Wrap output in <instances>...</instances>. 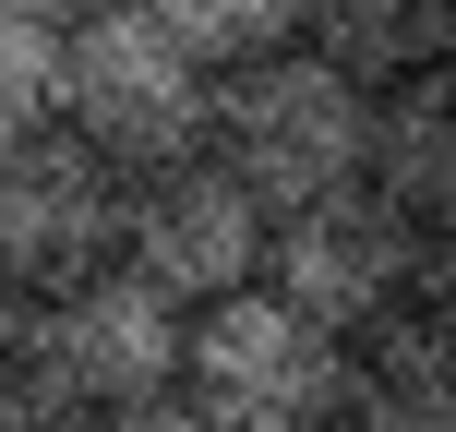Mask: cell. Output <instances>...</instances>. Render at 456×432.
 <instances>
[{"instance_id":"cell-10","label":"cell","mask_w":456,"mask_h":432,"mask_svg":"<svg viewBox=\"0 0 456 432\" xmlns=\"http://www.w3.org/2000/svg\"><path fill=\"white\" fill-rule=\"evenodd\" d=\"M300 37L337 48V61L372 72V85H396V72H420V61L456 48V0H313Z\"/></svg>"},{"instance_id":"cell-11","label":"cell","mask_w":456,"mask_h":432,"mask_svg":"<svg viewBox=\"0 0 456 432\" xmlns=\"http://www.w3.org/2000/svg\"><path fill=\"white\" fill-rule=\"evenodd\" d=\"M61 109H72V12L12 0V12H0V144L48 133Z\"/></svg>"},{"instance_id":"cell-8","label":"cell","mask_w":456,"mask_h":432,"mask_svg":"<svg viewBox=\"0 0 456 432\" xmlns=\"http://www.w3.org/2000/svg\"><path fill=\"white\" fill-rule=\"evenodd\" d=\"M361 432H456V313L409 300L361 337V385H348Z\"/></svg>"},{"instance_id":"cell-4","label":"cell","mask_w":456,"mask_h":432,"mask_svg":"<svg viewBox=\"0 0 456 432\" xmlns=\"http://www.w3.org/2000/svg\"><path fill=\"white\" fill-rule=\"evenodd\" d=\"M61 120L144 181V168L216 144V61L157 0H96V12H72V109Z\"/></svg>"},{"instance_id":"cell-7","label":"cell","mask_w":456,"mask_h":432,"mask_svg":"<svg viewBox=\"0 0 456 432\" xmlns=\"http://www.w3.org/2000/svg\"><path fill=\"white\" fill-rule=\"evenodd\" d=\"M420 252H433V216H409L385 181H348L324 192V205H289L276 216V289L313 300L324 324H348V337H372L385 313H409L420 300Z\"/></svg>"},{"instance_id":"cell-12","label":"cell","mask_w":456,"mask_h":432,"mask_svg":"<svg viewBox=\"0 0 456 432\" xmlns=\"http://www.w3.org/2000/svg\"><path fill=\"white\" fill-rule=\"evenodd\" d=\"M168 24H181L192 48L228 72V61H265V48H289L300 24H313V0H157Z\"/></svg>"},{"instance_id":"cell-1","label":"cell","mask_w":456,"mask_h":432,"mask_svg":"<svg viewBox=\"0 0 456 432\" xmlns=\"http://www.w3.org/2000/svg\"><path fill=\"white\" fill-rule=\"evenodd\" d=\"M181 361H192V313L133 265L85 276V289H12L0 420L12 432H192Z\"/></svg>"},{"instance_id":"cell-6","label":"cell","mask_w":456,"mask_h":432,"mask_svg":"<svg viewBox=\"0 0 456 432\" xmlns=\"http://www.w3.org/2000/svg\"><path fill=\"white\" fill-rule=\"evenodd\" d=\"M120 265L157 276L181 313H205V300L252 289V276L276 265V205L216 157V144H192V157H168V168L133 181V240H120Z\"/></svg>"},{"instance_id":"cell-3","label":"cell","mask_w":456,"mask_h":432,"mask_svg":"<svg viewBox=\"0 0 456 432\" xmlns=\"http://www.w3.org/2000/svg\"><path fill=\"white\" fill-rule=\"evenodd\" d=\"M348 385H361V337L289 300L276 276L192 313V361H181L192 432H313L348 420Z\"/></svg>"},{"instance_id":"cell-13","label":"cell","mask_w":456,"mask_h":432,"mask_svg":"<svg viewBox=\"0 0 456 432\" xmlns=\"http://www.w3.org/2000/svg\"><path fill=\"white\" fill-rule=\"evenodd\" d=\"M420 300L456 313V216H433V252H420Z\"/></svg>"},{"instance_id":"cell-14","label":"cell","mask_w":456,"mask_h":432,"mask_svg":"<svg viewBox=\"0 0 456 432\" xmlns=\"http://www.w3.org/2000/svg\"><path fill=\"white\" fill-rule=\"evenodd\" d=\"M37 12H96V0H37Z\"/></svg>"},{"instance_id":"cell-5","label":"cell","mask_w":456,"mask_h":432,"mask_svg":"<svg viewBox=\"0 0 456 432\" xmlns=\"http://www.w3.org/2000/svg\"><path fill=\"white\" fill-rule=\"evenodd\" d=\"M120 240H133V168L109 144H85L72 120L12 133V157H0V276L12 289H85V276L120 265Z\"/></svg>"},{"instance_id":"cell-9","label":"cell","mask_w":456,"mask_h":432,"mask_svg":"<svg viewBox=\"0 0 456 432\" xmlns=\"http://www.w3.org/2000/svg\"><path fill=\"white\" fill-rule=\"evenodd\" d=\"M372 181L409 216H456V48L385 85V109H372Z\"/></svg>"},{"instance_id":"cell-2","label":"cell","mask_w":456,"mask_h":432,"mask_svg":"<svg viewBox=\"0 0 456 432\" xmlns=\"http://www.w3.org/2000/svg\"><path fill=\"white\" fill-rule=\"evenodd\" d=\"M372 109H385L372 72H348L337 48L289 37L265 61L216 72V157L289 216V205H324V192L372 181Z\"/></svg>"}]
</instances>
